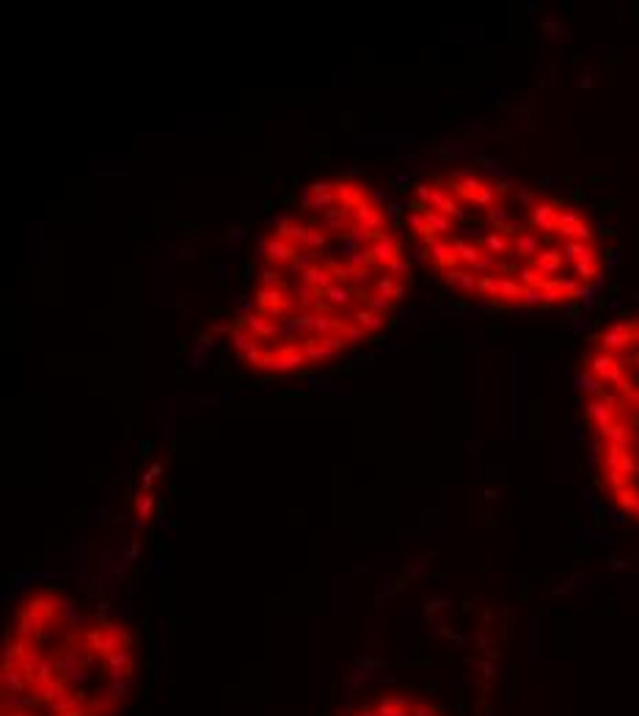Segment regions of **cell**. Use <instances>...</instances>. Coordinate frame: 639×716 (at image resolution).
Segmentation results:
<instances>
[{
  "label": "cell",
  "mask_w": 639,
  "mask_h": 716,
  "mask_svg": "<svg viewBox=\"0 0 639 716\" xmlns=\"http://www.w3.org/2000/svg\"><path fill=\"white\" fill-rule=\"evenodd\" d=\"M408 287L405 242L381 196L353 176L317 179L262 235L226 336L256 375L309 372L386 331Z\"/></svg>",
  "instance_id": "cell-1"
},
{
  "label": "cell",
  "mask_w": 639,
  "mask_h": 716,
  "mask_svg": "<svg viewBox=\"0 0 639 716\" xmlns=\"http://www.w3.org/2000/svg\"><path fill=\"white\" fill-rule=\"evenodd\" d=\"M408 235L447 290L490 309L579 303L606 270L601 235L579 204L477 168L422 179Z\"/></svg>",
  "instance_id": "cell-2"
},
{
  "label": "cell",
  "mask_w": 639,
  "mask_h": 716,
  "mask_svg": "<svg viewBox=\"0 0 639 716\" xmlns=\"http://www.w3.org/2000/svg\"><path fill=\"white\" fill-rule=\"evenodd\" d=\"M138 672L133 631L42 587L11 612L0 653V716H113Z\"/></svg>",
  "instance_id": "cell-3"
},
{
  "label": "cell",
  "mask_w": 639,
  "mask_h": 716,
  "mask_svg": "<svg viewBox=\"0 0 639 716\" xmlns=\"http://www.w3.org/2000/svg\"><path fill=\"white\" fill-rule=\"evenodd\" d=\"M581 413L606 501L623 518L639 524V405L581 394Z\"/></svg>",
  "instance_id": "cell-4"
},
{
  "label": "cell",
  "mask_w": 639,
  "mask_h": 716,
  "mask_svg": "<svg viewBox=\"0 0 639 716\" xmlns=\"http://www.w3.org/2000/svg\"><path fill=\"white\" fill-rule=\"evenodd\" d=\"M579 392L639 405V315L604 325L579 367Z\"/></svg>",
  "instance_id": "cell-5"
},
{
  "label": "cell",
  "mask_w": 639,
  "mask_h": 716,
  "mask_svg": "<svg viewBox=\"0 0 639 716\" xmlns=\"http://www.w3.org/2000/svg\"><path fill=\"white\" fill-rule=\"evenodd\" d=\"M339 716H449L441 706H435L427 697H416L408 692H389L381 697H372L367 703H358Z\"/></svg>",
  "instance_id": "cell-6"
}]
</instances>
